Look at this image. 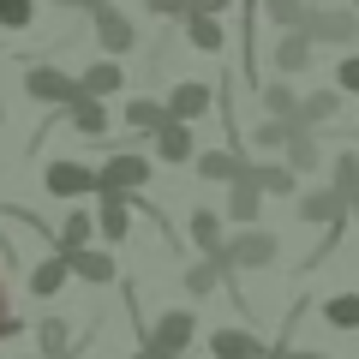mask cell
I'll return each mask as SVG.
<instances>
[{"label":"cell","mask_w":359,"mask_h":359,"mask_svg":"<svg viewBox=\"0 0 359 359\" xmlns=\"http://www.w3.org/2000/svg\"><path fill=\"white\" fill-rule=\"evenodd\" d=\"M222 264L228 269H269L276 264V252H282V240L276 233H264V228H240V233H222Z\"/></svg>","instance_id":"obj_1"},{"label":"cell","mask_w":359,"mask_h":359,"mask_svg":"<svg viewBox=\"0 0 359 359\" xmlns=\"http://www.w3.org/2000/svg\"><path fill=\"white\" fill-rule=\"evenodd\" d=\"M299 30H306L311 48H353L359 42V13H341V6H306V18H299Z\"/></svg>","instance_id":"obj_2"},{"label":"cell","mask_w":359,"mask_h":359,"mask_svg":"<svg viewBox=\"0 0 359 359\" xmlns=\"http://www.w3.org/2000/svg\"><path fill=\"white\" fill-rule=\"evenodd\" d=\"M192 341H198V318H192V311H162V318L144 330L138 347H144L150 359H174V353H186Z\"/></svg>","instance_id":"obj_3"},{"label":"cell","mask_w":359,"mask_h":359,"mask_svg":"<svg viewBox=\"0 0 359 359\" xmlns=\"http://www.w3.org/2000/svg\"><path fill=\"white\" fill-rule=\"evenodd\" d=\"M42 192L60 198V204H78V198H96V168H84L78 156H54L42 168Z\"/></svg>","instance_id":"obj_4"},{"label":"cell","mask_w":359,"mask_h":359,"mask_svg":"<svg viewBox=\"0 0 359 359\" xmlns=\"http://www.w3.org/2000/svg\"><path fill=\"white\" fill-rule=\"evenodd\" d=\"M90 30H96V48H102L108 60H120V54H132V48H138V25H132V18L120 13L114 0L90 6Z\"/></svg>","instance_id":"obj_5"},{"label":"cell","mask_w":359,"mask_h":359,"mask_svg":"<svg viewBox=\"0 0 359 359\" xmlns=\"http://www.w3.org/2000/svg\"><path fill=\"white\" fill-rule=\"evenodd\" d=\"M25 96L30 102H42V108H66L78 96V78L72 72H60V66H48V60H36V66H25Z\"/></svg>","instance_id":"obj_6"},{"label":"cell","mask_w":359,"mask_h":359,"mask_svg":"<svg viewBox=\"0 0 359 359\" xmlns=\"http://www.w3.org/2000/svg\"><path fill=\"white\" fill-rule=\"evenodd\" d=\"M150 186V156L114 150L102 168H96V192H144Z\"/></svg>","instance_id":"obj_7"},{"label":"cell","mask_w":359,"mask_h":359,"mask_svg":"<svg viewBox=\"0 0 359 359\" xmlns=\"http://www.w3.org/2000/svg\"><path fill=\"white\" fill-rule=\"evenodd\" d=\"M162 108H168V120H186V126H198V120L216 108V90L198 84V78H186V84H174V90L162 96Z\"/></svg>","instance_id":"obj_8"},{"label":"cell","mask_w":359,"mask_h":359,"mask_svg":"<svg viewBox=\"0 0 359 359\" xmlns=\"http://www.w3.org/2000/svg\"><path fill=\"white\" fill-rule=\"evenodd\" d=\"M294 216L311 222V228H330V222H347V198L335 186H318V192H299L294 198Z\"/></svg>","instance_id":"obj_9"},{"label":"cell","mask_w":359,"mask_h":359,"mask_svg":"<svg viewBox=\"0 0 359 359\" xmlns=\"http://www.w3.org/2000/svg\"><path fill=\"white\" fill-rule=\"evenodd\" d=\"M90 216H96V233H102L108 245H120L132 233V204H126V192H96V210H90Z\"/></svg>","instance_id":"obj_10"},{"label":"cell","mask_w":359,"mask_h":359,"mask_svg":"<svg viewBox=\"0 0 359 359\" xmlns=\"http://www.w3.org/2000/svg\"><path fill=\"white\" fill-rule=\"evenodd\" d=\"M90 240H96V216H90L84 204H72V210H66V222L54 228L48 245H54V257H72V252H84Z\"/></svg>","instance_id":"obj_11"},{"label":"cell","mask_w":359,"mask_h":359,"mask_svg":"<svg viewBox=\"0 0 359 359\" xmlns=\"http://www.w3.org/2000/svg\"><path fill=\"white\" fill-rule=\"evenodd\" d=\"M210 353H216V359H264L269 347L257 341L252 323H245V330H240V323H228V330H210Z\"/></svg>","instance_id":"obj_12"},{"label":"cell","mask_w":359,"mask_h":359,"mask_svg":"<svg viewBox=\"0 0 359 359\" xmlns=\"http://www.w3.org/2000/svg\"><path fill=\"white\" fill-rule=\"evenodd\" d=\"M60 114H66V126L84 132V138H108V102H102V96H84V90H78Z\"/></svg>","instance_id":"obj_13"},{"label":"cell","mask_w":359,"mask_h":359,"mask_svg":"<svg viewBox=\"0 0 359 359\" xmlns=\"http://www.w3.org/2000/svg\"><path fill=\"white\" fill-rule=\"evenodd\" d=\"M150 138H156V156H162L168 168H180V162H192V156H198V138H192L186 120H162Z\"/></svg>","instance_id":"obj_14"},{"label":"cell","mask_w":359,"mask_h":359,"mask_svg":"<svg viewBox=\"0 0 359 359\" xmlns=\"http://www.w3.org/2000/svg\"><path fill=\"white\" fill-rule=\"evenodd\" d=\"M66 269H72L78 282H90V287H108V282L120 276V269H114V252H96V245L72 252V257H66Z\"/></svg>","instance_id":"obj_15"},{"label":"cell","mask_w":359,"mask_h":359,"mask_svg":"<svg viewBox=\"0 0 359 359\" xmlns=\"http://www.w3.org/2000/svg\"><path fill=\"white\" fill-rule=\"evenodd\" d=\"M257 210H264V192L252 186V174L228 180V222H240V228H257Z\"/></svg>","instance_id":"obj_16"},{"label":"cell","mask_w":359,"mask_h":359,"mask_svg":"<svg viewBox=\"0 0 359 359\" xmlns=\"http://www.w3.org/2000/svg\"><path fill=\"white\" fill-rule=\"evenodd\" d=\"M269 60H276V72H306L311 66V42H306V30H282L276 36V48H269Z\"/></svg>","instance_id":"obj_17"},{"label":"cell","mask_w":359,"mask_h":359,"mask_svg":"<svg viewBox=\"0 0 359 359\" xmlns=\"http://www.w3.org/2000/svg\"><path fill=\"white\" fill-rule=\"evenodd\" d=\"M78 90H84V96H114V90H126V66L120 60H90L84 66V78H78Z\"/></svg>","instance_id":"obj_18"},{"label":"cell","mask_w":359,"mask_h":359,"mask_svg":"<svg viewBox=\"0 0 359 359\" xmlns=\"http://www.w3.org/2000/svg\"><path fill=\"white\" fill-rule=\"evenodd\" d=\"M192 162H198V180H216V186H228V180L245 174V156L240 150H198Z\"/></svg>","instance_id":"obj_19"},{"label":"cell","mask_w":359,"mask_h":359,"mask_svg":"<svg viewBox=\"0 0 359 359\" xmlns=\"http://www.w3.org/2000/svg\"><path fill=\"white\" fill-rule=\"evenodd\" d=\"M245 174L264 198H294V168L287 162H245Z\"/></svg>","instance_id":"obj_20"},{"label":"cell","mask_w":359,"mask_h":359,"mask_svg":"<svg viewBox=\"0 0 359 359\" xmlns=\"http://www.w3.org/2000/svg\"><path fill=\"white\" fill-rule=\"evenodd\" d=\"M25 282H30V294H36V299H54L66 282H72V269H66V257H54V252H48L42 264H30Z\"/></svg>","instance_id":"obj_21"},{"label":"cell","mask_w":359,"mask_h":359,"mask_svg":"<svg viewBox=\"0 0 359 359\" xmlns=\"http://www.w3.org/2000/svg\"><path fill=\"white\" fill-rule=\"evenodd\" d=\"M335 114H341V90H318V96H299V108H294V126L318 132L323 120H335Z\"/></svg>","instance_id":"obj_22"},{"label":"cell","mask_w":359,"mask_h":359,"mask_svg":"<svg viewBox=\"0 0 359 359\" xmlns=\"http://www.w3.org/2000/svg\"><path fill=\"white\" fill-rule=\"evenodd\" d=\"M282 162L294 168V174H311V168L323 162V156H318V138H311L306 126H287V144H282Z\"/></svg>","instance_id":"obj_23"},{"label":"cell","mask_w":359,"mask_h":359,"mask_svg":"<svg viewBox=\"0 0 359 359\" xmlns=\"http://www.w3.org/2000/svg\"><path fill=\"white\" fill-rule=\"evenodd\" d=\"M180 25H186V42H192V48H204V54H222V42H228L222 18H210V13H186Z\"/></svg>","instance_id":"obj_24"},{"label":"cell","mask_w":359,"mask_h":359,"mask_svg":"<svg viewBox=\"0 0 359 359\" xmlns=\"http://www.w3.org/2000/svg\"><path fill=\"white\" fill-rule=\"evenodd\" d=\"M36 353L42 359H66L72 353V323L66 318H42L36 323Z\"/></svg>","instance_id":"obj_25"},{"label":"cell","mask_w":359,"mask_h":359,"mask_svg":"<svg viewBox=\"0 0 359 359\" xmlns=\"http://www.w3.org/2000/svg\"><path fill=\"white\" fill-rule=\"evenodd\" d=\"M186 233H192L198 252H216V245H222V216H216L210 204H198L192 216H186Z\"/></svg>","instance_id":"obj_26"},{"label":"cell","mask_w":359,"mask_h":359,"mask_svg":"<svg viewBox=\"0 0 359 359\" xmlns=\"http://www.w3.org/2000/svg\"><path fill=\"white\" fill-rule=\"evenodd\" d=\"M162 120H168V108L156 102V96H132V102H126V126L132 132H156Z\"/></svg>","instance_id":"obj_27"},{"label":"cell","mask_w":359,"mask_h":359,"mask_svg":"<svg viewBox=\"0 0 359 359\" xmlns=\"http://www.w3.org/2000/svg\"><path fill=\"white\" fill-rule=\"evenodd\" d=\"M323 323L330 330H359V294H330L323 299Z\"/></svg>","instance_id":"obj_28"},{"label":"cell","mask_w":359,"mask_h":359,"mask_svg":"<svg viewBox=\"0 0 359 359\" xmlns=\"http://www.w3.org/2000/svg\"><path fill=\"white\" fill-rule=\"evenodd\" d=\"M257 13H264L276 30H299V18H306V0H257Z\"/></svg>","instance_id":"obj_29"},{"label":"cell","mask_w":359,"mask_h":359,"mask_svg":"<svg viewBox=\"0 0 359 359\" xmlns=\"http://www.w3.org/2000/svg\"><path fill=\"white\" fill-rule=\"evenodd\" d=\"M330 186H335L341 198H353V192H359V150H341V156H335V168H330Z\"/></svg>","instance_id":"obj_30"},{"label":"cell","mask_w":359,"mask_h":359,"mask_svg":"<svg viewBox=\"0 0 359 359\" xmlns=\"http://www.w3.org/2000/svg\"><path fill=\"white\" fill-rule=\"evenodd\" d=\"M264 96V108H269V120H294V108H299V96H294V84H264L257 90Z\"/></svg>","instance_id":"obj_31"},{"label":"cell","mask_w":359,"mask_h":359,"mask_svg":"<svg viewBox=\"0 0 359 359\" xmlns=\"http://www.w3.org/2000/svg\"><path fill=\"white\" fill-rule=\"evenodd\" d=\"M25 335V318L13 311V282H6V269H0V341H18Z\"/></svg>","instance_id":"obj_32"},{"label":"cell","mask_w":359,"mask_h":359,"mask_svg":"<svg viewBox=\"0 0 359 359\" xmlns=\"http://www.w3.org/2000/svg\"><path fill=\"white\" fill-rule=\"evenodd\" d=\"M287 126H294V120H257V126H252V144H257V150H282V144H287Z\"/></svg>","instance_id":"obj_33"},{"label":"cell","mask_w":359,"mask_h":359,"mask_svg":"<svg viewBox=\"0 0 359 359\" xmlns=\"http://www.w3.org/2000/svg\"><path fill=\"white\" fill-rule=\"evenodd\" d=\"M36 0H0V30H30Z\"/></svg>","instance_id":"obj_34"},{"label":"cell","mask_w":359,"mask_h":359,"mask_svg":"<svg viewBox=\"0 0 359 359\" xmlns=\"http://www.w3.org/2000/svg\"><path fill=\"white\" fill-rule=\"evenodd\" d=\"M335 84H341V96H359V54L335 60Z\"/></svg>","instance_id":"obj_35"},{"label":"cell","mask_w":359,"mask_h":359,"mask_svg":"<svg viewBox=\"0 0 359 359\" xmlns=\"http://www.w3.org/2000/svg\"><path fill=\"white\" fill-rule=\"evenodd\" d=\"M150 18H186V0H144Z\"/></svg>","instance_id":"obj_36"},{"label":"cell","mask_w":359,"mask_h":359,"mask_svg":"<svg viewBox=\"0 0 359 359\" xmlns=\"http://www.w3.org/2000/svg\"><path fill=\"white\" fill-rule=\"evenodd\" d=\"M269 353H276V359H330V353H318V347H269Z\"/></svg>","instance_id":"obj_37"},{"label":"cell","mask_w":359,"mask_h":359,"mask_svg":"<svg viewBox=\"0 0 359 359\" xmlns=\"http://www.w3.org/2000/svg\"><path fill=\"white\" fill-rule=\"evenodd\" d=\"M228 6H233V0H186V13H210V18H222Z\"/></svg>","instance_id":"obj_38"},{"label":"cell","mask_w":359,"mask_h":359,"mask_svg":"<svg viewBox=\"0 0 359 359\" xmlns=\"http://www.w3.org/2000/svg\"><path fill=\"white\" fill-rule=\"evenodd\" d=\"M54 6H66V13H90L96 0H54Z\"/></svg>","instance_id":"obj_39"},{"label":"cell","mask_w":359,"mask_h":359,"mask_svg":"<svg viewBox=\"0 0 359 359\" xmlns=\"http://www.w3.org/2000/svg\"><path fill=\"white\" fill-rule=\"evenodd\" d=\"M347 216H353V222H359V192H353V198H347Z\"/></svg>","instance_id":"obj_40"},{"label":"cell","mask_w":359,"mask_h":359,"mask_svg":"<svg viewBox=\"0 0 359 359\" xmlns=\"http://www.w3.org/2000/svg\"><path fill=\"white\" fill-rule=\"evenodd\" d=\"M132 359H150V353H144V347H138V353H132Z\"/></svg>","instance_id":"obj_41"},{"label":"cell","mask_w":359,"mask_h":359,"mask_svg":"<svg viewBox=\"0 0 359 359\" xmlns=\"http://www.w3.org/2000/svg\"><path fill=\"white\" fill-rule=\"evenodd\" d=\"M18 359H42V353H18Z\"/></svg>","instance_id":"obj_42"},{"label":"cell","mask_w":359,"mask_h":359,"mask_svg":"<svg viewBox=\"0 0 359 359\" xmlns=\"http://www.w3.org/2000/svg\"><path fill=\"white\" fill-rule=\"evenodd\" d=\"M174 359H192V353H174Z\"/></svg>","instance_id":"obj_43"},{"label":"cell","mask_w":359,"mask_h":359,"mask_svg":"<svg viewBox=\"0 0 359 359\" xmlns=\"http://www.w3.org/2000/svg\"><path fill=\"white\" fill-rule=\"evenodd\" d=\"M66 359H84V353H66Z\"/></svg>","instance_id":"obj_44"},{"label":"cell","mask_w":359,"mask_h":359,"mask_svg":"<svg viewBox=\"0 0 359 359\" xmlns=\"http://www.w3.org/2000/svg\"><path fill=\"white\" fill-rule=\"evenodd\" d=\"M0 120H6V108H0Z\"/></svg>","instance_id":"obj_45"},{"label":"cell","mask_w":359,"mask_h":359,"mask_svg":"<svg viewBox=\"0 0 359 359\" xmlns=\"http://www.w3.org/2000/svg\"><path fill=\"white\" fill-rule=\"evenodd\" d=\"M264 359H276V353H264Z\"/></svg>","instance_id":"obj_46"},{"label":"cell","mask_w":359,"mask_h":359,"mask_svg":"<svg viewBox=\"0 0 359 359\" xmlns=\"http://www.w3.org/2000/svg\"><path fill=\"white\" fill-rule=\"evenodd\" d=\"M96 6H102V0H96Z\"/></svg>","instance_id":"obj_47"},{"label":"cell","mask_w":359,"mask_h":359,"mask_svg":"<svg viewBox=\"0 0 359 359\" xmlns=\"http://www.w3.org/2000/svg\"><path fill=\"white\" fill-rule=\"evenodd\" d=\"M353 6H359V0H353Z\"/></svg>","instance_id":"obj_48"}]
</instances>
